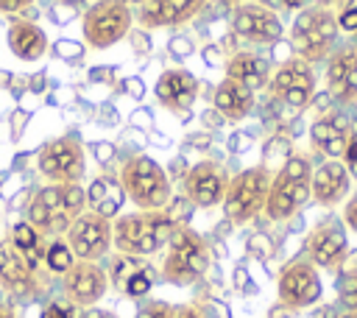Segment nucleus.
Instances as JSON below:
<instances>
[{
  "label": "nucleus",
  "instance_id": "nucleus-41",
  "mask_svg": "<svg viewBox=\"0 0 357 318\" xmlns=\"http://www.w3.org/2000/svg\"><path fill=\"white\" fill-rule=\"evenodd\" d=\"M282 3H284L287 8H301V3H304V0H282Z\"/></svg>",
  "mask_w": 357,
  "mask_h": 318
},
{
  "label": "nucleus",
  "instance_id": "nucleus-44",
  "mask_svg": "<svg viewBox=\"0 0 357 318\" xmlns=\"http://www.w3.org/2000/svg\"><path fill=\"white\" fill-rule=\"evenodd\" d=\"M340 318H357V310H346Z\"/></svg>",
  "mask_w": 357,
  "mask_h": 318
},
{
  "label": "nucleus",
  "instance_id": "nucleus-7",
  "mask_svg": "<svg viewBox=\"0 0 357 318\" xmlns=\"http://www.w3.org/2000/svg\"><path fill=\"white\" fill-rule=\"evenodd\" d=\"M273 173L265 165L257 167H245L243 173L229 179L226 195H223V212L231 223H248L254 220L262 209H265V198H268V187H271Z\"/></svg>",
  "mask_w": 357,
  "mask_h": 318
},
{
  "label": "nucleus",
  "instance_id": "nucleus-10",
  "mask_svg": "<svg viewBox=\"0 0 357 318\" xmlns=\"http://www.w3.org/2000/svg\"><path fill=\"white\" fill-rule=\"evenodd\" d=\"M279 103H284L287 109H307L312 95H315V70L312 64H307L304 59L293 56V59H284L273 73H271V81L265 86Z\"/></svg>",
  "mask_w": 357,
  "mask_h": 318
},
{
  "label": "nucleus",
  "instance_id": "nucleus-24",
  "mask_svg": "<svg viewBox=\"0 0 357 318\" xmlns=\"http://www.w3.org/2000/svg\"><path fill=\"white\" fill-rule=\"evenodd\" d=\"M212 106L215 112L229 120V123H240L251 114L254 109V89H248L245 84L240 81H231V78H223L218 86H215V95H212Z\"/></svg>",
  "mask_w": 357,
  "mask_h": 318
},
{
  "label": "nucleus",
  "instance_id": "nucleus-19",
  "mask_svg": "<svg viewBox=\"0 0 357 318\" xmlns=\"http://www.w3.org/2000/svg\"><path fill=\"white\" fill-rule=\"evenodd\" d=\"M349 192H351V170L346 167L343 159H324L312 170L310 198L318 206H337L349 198Z\"/></svg>",
  "mask_w": 357,
  "mask_h": 318
},
{
  "label": "nucleus",
  "instance_id": "nucleus-14",
  "mask_svg": "<svg viewBox=\"0 0 357 318\" xmlns=\"http://www.w3.org/2000/svg\"><path fill=\"white\" fill-rule=\"evenodd\" d=\"M346 257H349V234L340 220L326 218L307 234V259L315 268L337 271L346 262Z\"/></svg>",
  "mask_w": 357,
  "mask_h": 318
},
{
  "label": "nucleus",
  "instance_id": "nucleus-32",
  "mask_svg": "<svg viewBox=\"0 0 357 318\" xmlns=\"http://www.w3.org/2000/svg\"><path fill=\"white\" fill-rule=\"evenodd\" d=\"M337 25H340V31L357 33V3H351V0L343 3V11L337 14Z\"/></svg>",
  "mask_w": 357,
  "mask_h": 318
},
{
  "label": "nucleus",
  "instance_id": "nucleus-1",
  "mask_svg": "<svg viewBox=\"0 0 357 318\" xmlns=\"http://www.w3.org/2000/svg\"><path fill=\"white\" fill-rule=\"evenodd\" d=\"M176 218L165 209H139L131 215H120L112 223V245L117 254L128 257H151L162 251L173 232H176Z\"/></svg>",
  "mask_w": 357,
  "mask_h": 318
},
{
  "label": "nucleus",
  "instance_id": "nucleus-43",
  "mask_svg": "<svg viewBox=\"0 0 357 318\" xmlns=\"http://www.w3.org/2000/svg\"><path fill=\"white\" fill-rule=\"evenodd\" d=\"M61 3H67V6H84V3H89V0H61Z\"/></svg>",
  "mask_w": 357,
  "mask_h": 318
},
{
  "label": "nucleus",
  "instance_id": "nucleus-37",
  "mask_svg": "<svg viewBox=\"0 0 357 318\" xmlns=\"http://www.w3.org/2000/svg\"><path fill=\"white\" fill-rule=\"evenodd\" d=\"M70 39H61V45H59V53L61 56H78L81 53V47H73V45H67Z\"/></svg>",
  "mask_w": 357,
  "mask_h": 318
},
{
  "label": "nucleus",
  "instance_id": "nucleus-3",
  "mask_svg": "<svg viewBox=\"0 0 357 318\" xmlns=\"http://www.w3.org/2000/svg\"><path fill=\"white\" fill-rule=\"evenodd\" d=\"M337 36H340L337 14L332 8L315 6V3L301 8L290 25V47L307 64L326 61L337 47Z\"/></svg>",
  "mask_w": 357,
  "mask_h": 318
},
{
  "label": "nucleus",
  "instance_id": "nucleus-20",
  "mask_svg": "<svg viewBox=\"0 0 357 318\" xmlns=\"http://www.w3.org/2000/svg\"><path fill=\"white\" fill-rule=\"evenodd\" d=\"M153 92H156V100L165 109L187 112L195 103V98H198V78L190 70H184V67H170V70H165L159 75Z\"/></svg>",
  "mask_w": 357,
  "mask_h": 318
},
{
  "label": "nucleus",
  "instance_id": "nucleus-15",
  "mask_svg": "<svg viewBox=\"0 0 357 318\" xmlns=\"http://www.w3.org/2000/svg\"><path fill=\"white\" fill-rule=\"evenodd\" d=\"M226 187H229V173L215 159H201L184 173V195L192 206L209 209L223 204Z\"/></svg>",
  "mask_w": 357,
  "mask_h": 318
},
{
  "label": "nucleus",
  "instance_id": "nucleus-21",
  "mask_svg": "<svg viewBox=\"0 0 357 318\" xmlns=\"http://www.w3.org/2000/svg\"><path fill=\"white\" fill-rule=\"evenodd\" d=\"M209 0H148L139 6V25L142 28H173L190 22Z\"/></svg>",
  "mask_w": 357,
  "mask_h": 318
},
{
  "label": "nucleus",
  "instance_id": "nucleus-35",
  "mask_svg": "<svg viewBox=\"0 0 357 318\" xmlns=\"http://www.w3.org/2000/svg\"><path fill=\"white\" fill-rule=\"evenodd\" d=\"M33 0H0V14H20L22 8H28Z\"/></svg>",
  "mask_w": 357,
  "mask_h": 318
},
{
  "label": "nucleus",
  "instance_id": "nucleus-33",
  "mask_svg": "<svg viewBox=\"0 0 357 318\" xmlns=\"http://www.w3.org/2000/svg\"><path fill=\"white\" fill-rule=\"evenodd\" d=\"M73 307H75V304H61V301H50V304H47L45 310H42V315H39V318H78Z\"/></svg>",
  "mask_w": 357,
  "mask_h": 318
},
{
  "label": "nucleus",
  "instance_id": "nucleus-40",
  "mask_svg": "<svg viewBox=\"0 0 357 318\" xmlns=\"http://www.w3.org/2000/svg\"><path fill=\"white\" fill-rule=\"evenodd\" d=\"M315 6H326V8H332V6H337V3H346V0H312Z\"/></svg>",
  "mask_w": 357,
  "mask_h": 318
},
{
  "label": "nucleus",
  "instance_id": "nucleus-30",
  "mask_svg": "<svg viewBox=\"0 0 357 318\" xmlns=\"http://www.w3.org/2000/svg\"><path fill=\"white\" fill-rule=\"evenodd\" d=\"M137 318H198V315L187 307H170L165 301H151L137 312Z\"/></svg>",
  "mask_w": 357,
  "mask_h": 318
},
{
  "label": "nucleus",
  "instance_id": "nucleus-11",
  "mask_svg": "<svg viewBox=\"0 0 357 318\" xmlns=\"http://www.w3.org/2000/svg\"><path fill=\"white\" fill-rule=\"evenodd\" d=\"M231 31L248 45H276L284 33V25L279 14L265 3L243 0L231 8Z\"/></svg>",
  "mask_w": 357,
  "mask_h": 318
},
{
  "label": "nucleus",
  "instance_id": "nucleus-29",
  "mask_svg": "<svg viewBox=\"0 0 357 318\" xmlns=\"http://www.w3.org/2000/svg\"><path fill=\"white\" fill-rule=\"evenodd\" d=\"M73 262H75V254L70 251V245H67L64 240L47 243V251H45V265H47V271H53V273H67V271L73 268Z\"/></svg>",
  "mask_w": 357,
  "mask_h": 318
},
{
  "label": "nucleus",
  "instance_id": "nucleus-6",
  "mask_svg": "<svg viewBox=\"0 0 357 318\" xmlns=\"http://www.w3.org/2000/svg\"><path fill=\"white\" fill-rule=\"evenodd\" d=\"M209 268V245L190 226H178L167 243L162 262V279L170 285H192Z\"/></svg>",
  "mask_w": 357,
  "mask_h": 318
},
{
  "label": "nucleus",
  "instance_id": "nucleus-34",
  "mask_svg": "<svg viewBox=\"0 0 357 318\" xmlns=\"http://www.w3.org/2000/svg\"><path fill=\"white\" fill-rule=\"evenodd\" d=\"M343 226L351 229V232H357V190L349 195V201L343 206Z\"/></svg>",
  "mask_w": 357,
  "mask_h": 318
},
{
  "label": "nucleus",
  "instance_id": "nucleus-36",
  "mask_svg": "<svg viewBox=\"0 0 357 318\" xmlns=\"http://www.w3.org/2000/svg\"><path fill=\"white\" fill-rule=\"evenodd\" d=\"M78 318H117L114 312H109V310H100V307H86Z\"/></svg>",
  "mask_w": 357,
  "mask_h": 318
},
{
  "label": "nucleus",
  "instance_id": "nucleus-22",
  "mask_svg": "<svg viewBox=\"0 0 357 318\" xmlns=\"http://www.w3.org/2000/svg\"><path fill=\"white\" fill-rule=\"evenodd\" d=\"M0 285L17 296H31L39 287L36 271L17 254L8 240H0Z\"/></svg>",
  "mask_w": 357,
  "mask_h": 318
},
{
  "label": "nucleus",
  "instance_id": "nucleus-45",
  "mask_svg": "<svg viewBox=\"0 0 357 318\" xmlns=\"http://www.w3.org/2000/svg\"><path fill=\"white\" fill-rule=\"evenodd\" d=\"M226 3H231V6H237V3H243V0H226Z\"/></svg>",
  "mask_w": 357,
  "mask_h": 318
},
{
  "label": "nucleus",
  "instance_id": "nucleus-27",
  "mask_svg": "<svg viewBox=\"0 0 357 318\" xmlns=\"http://www.w3.org/2000/svg\"><path fill=\"white\" fill-rule=\"evenodd\" d=\"M8 243H11V245L17 248V254L39 273V268L45 265V251H47V245H45V237H42L28 220H20V223L11 226Z\"/></svg>",
  "mask_w": 357,
  "mask_h": 318
},
{
  "label": "nucleus",
  "instance_id": "nucleus-28",
  "mask_svg": "<svg viewBox=\"0 0 357 318\" xmlns=\"http://www.w3.org/2000/svg\"><path fill=\"white\" fill-rule=\"evenodd\" d=\"M126 201V192L120 184H112L109 179H95L89 184V192H86V204L92 212L103 215V218H114L120 212V204Z\"/></svg>",
  "mask_w": 357,
  "mask_h": 318
},
{
  "label": "nucleus",
  "instance_id": "nucleus-18",
  "mask_svg": "<svg viewBox=\"0 0 357 318\" xmlns=\"http://www.w3.org/2000/svg\"><path fill=\"white\" fill-rule=\"evenodd\" d=\"M326 89L337 103H357V45H337L324 61Z\"/></svg>",
  "mask_w": 357,
  "mask_h": 318
},
{
  "label": "nucleus",
  "instance_id": "nucleus-25",
  "mask_svg": "<svg viewBox=\"0 0 357 318\" xmlns=\"http://www.w3.org/2000/svg\"><path fill=\"white\" fill-rule=\"evenodd\" d=\"M271 73H273L271 61L262 59V56H257V53H251V50H240V53H234L226 61V78L240 81V84H245L254 92L268 86Z\"/></svg>",
  "mask_w": 357,
  "mask_h": 318
},
{
  "label": "nucleus",
  "instance_id": "nucleus-13",
  "mask_svg": "<svg viewBox=\"0 0 357 318\" xmlns=\"http://www.w3.org/2000/svg\"><path fill=\"white\" fill-rule=\"evenodd\" d=\"M279 301L287 310H304L321 298V273L310 259H293L282 268L276 282Z\"/></svg>",
  "mask_w": 357,
  "mask_h": 318
},
{
  "label": "nucleus",
  "instance_id": "nucleus-2",
  "mask_svg": "<svg viewBox=\"0 0 357 318\" xmlns=\"http://www.w3.org/2000/svg\"><path fill=\"white\" fill-rule=\"evenodd\" d=\"M86 212V190L81 184H47L28 204V223L42 237L67 234L73 220Z\"/></svg>",
  "mask_w": 357,
  "mask_h": 318
},
{
  "label": "nucleus",
  "instance_id": "nucleus-23",
  "mask_svg": "<svg viewBox=\"0 0 357 318\" xmlns=\"http://www.w3.org/2000/svg\"><path fill=\"white\" fill-rule=\"evenodd\" d=\"M112 282L131 298H142L153 287V268L142 257L120 254L112 265Z\"/></svg>",
  "mask_w": 357,
  "mask_h": 318
},
{
  "label": "nucleus",
  "instance_id": "nucleus-16",
  "mask_svg": "<svg viewBox=\"0 0 357 318\" xmlns=\"http://www.w3.org/2000/svg\"><path fill=\"white\" fill-rule=\"evenodd\" d=\"M109 287V273L98 262L75 259L73 268L64 273V296L75 307H95Z\"/></svg>",
  "mask_w": 357,
  "mask_h": 318
},
{
  "label": "nucleus",
  "instance_id": "nucleus-9",
  "mask_svg": "<svg viewBox=\"0 0 357 318\" xmlns=\"http://www.w3.org/2000/svg\"><path fill=\"white\" fill-rule=\"evenodd\" d=\"M36 165H39V173L50 184H78V179L84 176V167H86L84 145L75 134L56 137L39 148Z\"/></svg>",
  "mask_w": 357,
  "mask_h": 318
},
{
  "label": "nucleus",
  "instance_id": "nucleus-39",
  "mask_svg": "<svg viewBox=\"0 0 357 318\" xmlns=\"http://www.w3.org/2000/svg\"><path fill=\"white\" fill-rule=\"evenodd\" d=\"M98 151H100V153H98V159H100V162H106V159H109V151H112V148H109V145H98Z\"/></svg>",
  "mask_w": 357,
  "mask_h": 318
},
{
  "label": "nucleus",
  "instance_id": "nucleus-5",
  "mask_svg": "<svg viewBox=\"0 0 357 318\" xmlns=\"http://www.w3.org/2000/svg\"><path fill=\"white\" fill-rule=\"evenodd\" d=\"M117 181L137 209H165L170 201V179L165 167L145 153H131L123 159Z\"/></svg>",
  "mask_w": 357,
  "mask_h": 318
},
{
  "label": "nucleus",
  "instance_id": "nucleus-8",
  "mask_svg": "<svg viewBox=\"0 0 357 318\" xmlns=\"http://www.w3.org/2000/svg\"><path fill=\"white\" fill-rule=\"evenodd\" d=\"M134 14L131 6H126L123 0H95L81 20V31L89 47L103 50L117 45L128 31H131Z\"/></svg>",
  "mask_w": 357,
  "mask_h": 318
},
{
  "label": "nucleus",
  "instance_id": "nucleus-4",
  "mask_svg": "<svg viewBox=\"0 0 357 318\" xmlns=\"http://www.w3.org/2000/svg\"><path fill=\"white\" fill-rule=\"evenodd\" d=\"M310 184H312V165H310V159L301 156V153H290L284 159V165L271 179L262 212L271 220L293 218L310 201Z\"/></svg>",
  "mask_w": 357,
  "mask_h": 318
},
{
  "label": "nucleus",
  "instance_id": "nucleus-26",
  "mask_svg": "<svg viewBox=\"0 0 357 318\" xmlns=\"http://www.w3.org/2000/svg\"><path fill=\"white\" fill-rule=\"evenodd\" d=\"M8 47H11V53L17 59L36 61L47 50V36H45V31L39 25H33L28 20H20V22H14L8 28Z\"/></svg>",
  "mask_w": 357,
  "mask_h": 318
},
{
  "label": "nucleus",
  "instance_id": "nucleus-38",
  "mask_svg": "<svg viewBox=\"0 0 357 318\" xmlns=\"http://www.w3.org/2000/svg\"><path fill=\"white\" fill-rule=\"evenodd\" d=\"M0 318H17V312L8 304H0Z\"/></svg>",
  "mask_w": 357,
  "mask_h": 318
},
{
  "label": "nucleus",
  "instance_id": "nucleus-31",
  "mask_svg": "<svg viewBox=\"0 0 357 318\" xmlns=\"http://www.w3.org/2000/svg\"><path fill=\"white\" fill-rule=\"evenodd\" d=\"M337 296L346 310H357V265L343 273V279L337 285Z\"/></svg>",
  "mask_w": 357,
  "mask_h": 318
},
{
  "label": "nucleus",
  "instance_id": "nucleus-42",
  "mask_svg": "<svg viewBox=\"0 0 357 318\" xmlns=\"http://www.w3.org/2000/svg\"><path fill=\"white\" fill-rule=\"evenodd\" d=\"M123 3H126V6H145L148 0H123Z\"/></svg>",
  "mask_w": 357,
  "mask_h": 318
},
{
  "label": "nucleus",
  "instance_id": "nucleus-17",
  "mask_svg": "<svg viewBox=\"0 0 357 318\" xmlns=\"http://www.w3.org/2000/svg\"><path fill=\"white\" fill-rule=\"evenodd\" d=\"M354 139V126L343 112H329L318 117L310 128V145L324 159H343Z\"/></svg>",
  "mask_w": 357,
  "mask_h": 318
},
{
  "label": "nucleus",
  "instance_id": "nucleus-12",
  "mask_svg": "<svg viewBox=\"0 0 357 318\" xmlns=\"http://www.w3.org/2000/svg\"><path fill=\"white\" fill-rule=\"evenodd\" d=\"M67 245L75 254V259L98 262L112 248V220L92 209L78 215L67 229Z\"/></svg>",
  "mask_w": 357,
  "mask_h": 318
}]
</instances>
